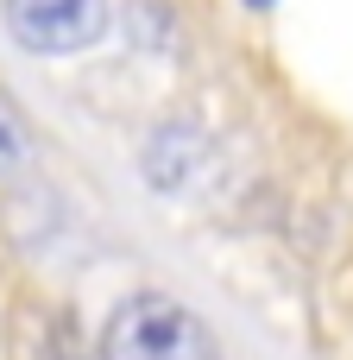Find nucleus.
Segmentation results:
<instances>
[{
  "instance_id": "nucleus-1",
  "label": "nucleus",
  "mask_w": 353,
  "mask_h": 360,
  "mask_svg": "<svg viewBox=\"0 0 353 360\" xmlns=\"http://www.w3.org/2000/svg\"><path fill=\"white\" fill-rule=\"evenodd\" d=\"M101 360H221V342L183 297L133 291L101 323Z\"/></svg>"
},
{
  "instance_id": "nucleus-2",
  "label": "nucleus",
  "mask_w": 353,
  "mask_h": 360,
  "mask_svg": "<svg viewBox=\"0 0 353 360\" xmlns=\"http://www.w3.org/2000/svg\"><path fill=\"white\" fill-rule=\"evenodd\" d=\"M0 19L32 57H76L114 32V0H0Z\"/></svg>"
},
{
  "instance_id": "nucleus-3",
  "label": "nucleus",
  "mask_w": 353,
  "mask_h": 360,
  "mask_svg": "<svg viewBox=\"0 0 353 360\" xmlns=\"http://www.w3.org/2000/svg\"><path fill=\"white\" fill-rule=\"evenodd\" d=\"M25 158H32L25 120H19V108L0 95V177H19V171H25Z\"/></svg>"
}]
</instances>
